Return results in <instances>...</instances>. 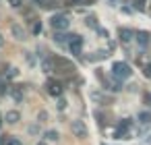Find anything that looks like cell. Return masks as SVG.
Returning a JSON list of instances; mask_svg holds the SVG:
<instances>
[{"mask_svg":"<svg viewBox=\"0 0 151 145\" xmlns=\"http://www.w3.org/2000/svg\"><path fill=\"white\" fill-rule=\"evenodd\" d=\"M44 66H46V71H56V73H73L75 71L73 62H68L60 56H52L50 60L44 62Z\"/></svg>","mask_w":151,"mask_h":145,"instance_id":"6da1fadb","label":"cell"},{"mask_svg":"<svg viewBox=\"0 0 151 145\" xmlns=\"http://www.w3.org/2000/svg\"><path fill=\"white\" fill-rule=\"evenodd\" d=\"M110 73H112V77H114V79H120V81H122V79L130 77V66H128L126 62H114Z\"/></svg>","mask_w":151,"mask_h":145,"instance_id":"7a4b0ae2","label":"cell"},{"mask_svg":"<svg viewBox=\"0 0 151 145\" xmlns=\"http://www.w3.org/2000/svg\"><path fill=\"white\" fill-rule=\"evenodd\" d=\"M46 89H48V93H50V95H54V97H60V95H62V91H64L62 83H60V81H56V79H48Z\"/></svg>","mask_w":151,"mask_h":145,"instance_id":"3957f363","label":"cell"},{"mask_svg":"<svg viewBox=\"0 0 151 145\" xmlns=\"http://www.w3.org/2000/svg\"><path fill=\"white\" fill-rule=\"evenodd\" d=\"M128 131H130V120L124 118V120H120V122L116 124V128H114V137H116V139H124V137L128 135Z\"/></svg>","mask_w":151,"mask_h":145,"instance_id":"277c9868","label":"cell"},{"mask_svg":"<svg viewBox=\"0 0 151 145\" xmlns=\"http://www.w3.org/2000/svg\"><path fill=\"white\" fill-rule=\"evenodd\" d=\"M68 17L66 15H54L52 19H50V25L54 27V29H66L68 27Z\"/></svg>","mask_w":151,"mask_h":145,"instance_id":"5b68a950","label":"cell"},{"mask_svg":"<svg viewBox=\"0 0 151 145\" xmlns=\"http://www.w3.org/2000/svg\"><path fill=\"white\" fill-rule=\"evenodd\" d=\"M68 48L73 50V54L81 56V50H83V38H79V35H73V38H70V42H68Z\"/></svg>","mask_w":151,"mask_h":145,"instance_id":"8992f818","label":"cell"},{"mask_svg":"<svg viewBox=\"0 0 151 145\" xmlns=\"http://www.w3.org/2000/svg\"><path fill=\"white\" fill-rule=\"evenodd\" d=\"M70 128H73L75 137H81V139H85V137H87V126H85L81 120H75V122L70 124Z\"/></svg>","mask_w":151,"mask_h":145,"instance_id":"52a82bcc","label":"cell"},{"mask_svg":"<svg viewBox=\"0 0 151 145\" xmlns=\"http://www.w3.org/2000/svg\"><path fill=\"white\" fill-rule=\"evenodd\" d=\"M149 38H151V35H149L147 31H137V44H139L141 48H145V46L149 44Z\"/></svg>","mask_w":151,"mask_h":145,"instance_id":"ba28073f","label":"cell"},{"mask_svg":"<svg viewBox=\"0 0 151 145\" xmlns=\"http://www.w3.org/2000/svg\"><path fill=\"white\" fill-rule=\"evenodd\" d=\"M11 31H13V35H15L19 42L27 40V35H25V31H23V27H21V25H13V27H11Z\"/></svg>","mask_w":151,"mask_h":145,"instance_id":"9c48e42d","label":"cell"},{"mask_svg":"<svg viewBox=\"0 0 151 145\" xmlns=\"http://www.w3.org/2000/svg\"><path fill=\"white\" fill-rule=\"evenodd\" d=\"M120 40H122V44H128V42L132 40V31H128V29H120Z\"/></svg>","mask_w":151,"mask_h":145,"instance_id":"30bf717a","label":"cell"},{"mask_svg":"<svg viewBox=\"0 0 151 145\" xmlns=\"http://www.w3.org/2000/svg\"><path fill=\"white\" fill-rule=\"evenodd\" d=\"M19 118H21V114H19L17 110H11V112L6 114V122H13V124H15V122H19Z\"/></svg>","mask_w":151,"mask_h":145,"instance_id":"8fae6325","label":"cell"},{"mask_svg":"<svg viewBox=\"0 0 151 145\" xmlns=\"http://www.w3.org/2000/svg\"><path fill=\"white\" fill-rule=\"evenodd\" d=\"M2 145H21V141L15 139V137H4L2 139Z\"/></svg>","mask_w":151,"mask_h":145,"instance_id":"7c38bea8","label":"cell"},{"mask_svg":"<svg viewBox=\"0 0 151 145\" xmlns=\"http://www.w3.org/2000/svg\"><path fill=\"white\" fill-rule=\"evenodd\" d=\"M139 120L145 122V124H149V122H151V112H141V114H139Z\"/></svg>","mask_w":151,"mask_h":145,"instance_id":"4fadbf2b","label":"cell"},{"mask_svg":"<svg viewBox=\"0 0 151 145\" xmlns=\"http://www.w3.org/2000/svg\"><path fill=\"white\" fill-rule=\"evenodd\" d=\"M46 137H48L50 141H58V133H56V131H48V133H46Z\"/></svg>","mask_w":151,"mask_h":145,"instance_id":"5bb4252c","label":"cell"},{"mask_svg":"<svg viewBox=\"0 0 151 145\" xmlns=\"http://www.w3.org/2000/svg\"><path fill=\"white\" fill-rule=\"evenodd\" d=\"M132 2H134V6H137L139 11H143V9H145V2H147V0H132Z\"/></svg>","mask_w":151,"mask_h":145,"instance_id":"9a60e30c","label":"cell"},{"mask_svg":"<svg viewBox=\"0 0 151 145\" xmlns=\"http://www.w3.org/2000/svg\"><path fill=\"white\" fill-rule=\"evenodd\" d=\"M13 97H15V100H17V102H21V100H23V93H21V91H19V89H17V91H15V89H13Z\"/></svg>","mask_w":151,"mask_h":145,"instance_id":"2e32d148","label":"cell"},{"mask_svg":"<svg viewBox=\"0 0 151 145\" xmlns=\"http://www.w3.org/2000/svg\"><path fill=\"white\" fill-rule=\"evenodd\" d=\"M143 73H145V77H147V79H151V62L145 66V71H143Z\"/></svg>","mask_w":151,"mask_h":145,"instance_id":"e0dca14e","label":"cell"},{"mask_svg":"<svg viewBox=\"0 0 151 145\" xmlns=\"http://www.w3.org/2000/svg\"><path fill=\"white\" fill-rule=\"evenodd\" d=\"M87 25H89V27H97V23H95V19H93V17H89V19H87Z\"/></svg>","mask_w":151,"mask_h":145,"instance_id":"ac0fdd59","label":"cell"},{"mask_svg":"<svg viewBox=\"0 0 151 145\" xmlns=\"http://www.w3.org/2000/svg\"><path fill=\"white\" fill-rule=\"evenodd\" d=\"M40 29H42V25H40V21H35V25H33V33H40Z\"/></svg>","mask_w":151,"mask_h":145,"instance_id":"d6986e66","label":"cell"},{"mask_svg":"<svg viewBox=\"0 0 151 145\" xmlns=\"http://www.w3.org/2000/svg\"><path fill=\"white\" fill-rule=\"evenodd\" d=\"M145 104L151 106V93H145Z\"/></svg>","mask_w":151,"mask_h":145,"instance_id":"ffe728a7","label":"cell"},{"mask_svg":"<svg viewBox=\"0 0 151 145\" xmlns=\"http://www.w3.org/2000/svg\"><path fill=\"white\" fill-rule=\"evenodd\" d=\"M31 2H35V4H40V6H48V4H46V0H31Z\"/></svg>","mask_w":151,"mask_h":145,"instance_id":"44dd1931","label":"cell"},{"mask_svg":"<svg viewBox=\"0 0 151 145\" xmlns=\"http://www.w3.org/2000/svg\"><path fill=\"white\" fill-rule=\"evenodd\" d=\"M9 2H11L13 6H21V0H9Z\"/></svg>","mask_w":151,"mask_h":145,"instance_id":"7402d4cb","label":"cell"},{"mask_svg":"<svg viewBox=\"0 0 151 145\" xmlns=\"http://www.w3.org/2000/svg\"><path fill=\"white\" fill-rule=\"evenodd\" d=\"M0 46H4V40H2V35H0Z\"/></svg>","mask_w":151,"mask_h":145,"instance_id":"603a6c76","label":"cell"},{"mask_svg":"<svg viewBox=\"0 0 151 145\" xmlns=\"http://www.w3.org/2000/svg\"><path fill=\"white\" fill-rule=\"evenodd\" d=\"M70 2H73V4H79V2H81V0H70Z\"/></svg>","mask_w":151,"mask_h":145,"instance_id":"cb8c5ba5","label":"cell"},{"mask_svg":"<svg viewBox=\"0 0 151 145\" xmlns=\"http://www.w3.org/2000/svg\"><path fill=\"white\" fill-rule=\"evenodd\" d=\"M147 143H149V145H151V135H149V137H147Z\"/></svg>","mask_w":151,"mask_h":145,"instance_id":"d4e9b609","label":"cell"},{"mask_svg":"<svg viewBox=\"0 0 151 145\" xmlns=\"http://www.w3.org/2000/svg\"><path fill=\"white\" fill-rule=\"evenodd\" d=\"M0 126H2V118H0Z\"/></svg>","mask_w":151,"mask_h":145,"instance_id":"484cf974","label":"cell"},{"mask_svg":"<svg viewBox=\"0 0 151 145\" xmlns=\"http://www.w3.org/2000/svg\"><path fill=\"white\" fill-rule=\"evenodd\" d=\"M40 145H46V143H40Z\"/></svg>","mask_w":151,"mask_h":145,"instance_id":"4316f807","label":"cell"}]
</instances>
